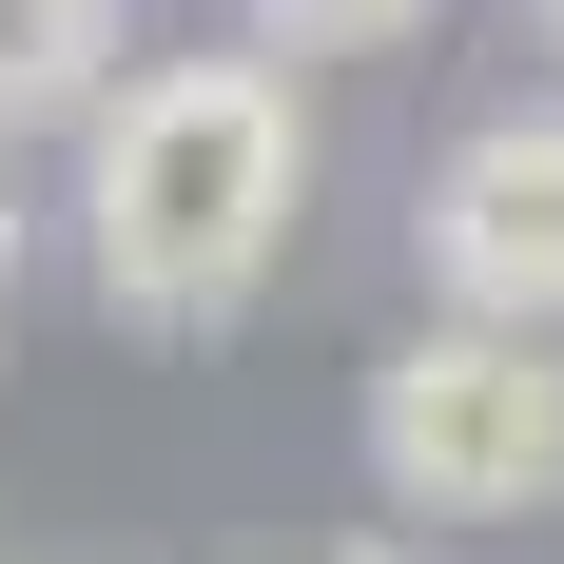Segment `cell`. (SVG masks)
<instances>
[{
    "instance_id": "cell-7",
    "label": "cell",
    "mask_w": 564,
    "mask_h": 564,
    "mask_svg": "<svg viewBox=\"0 0 564 564\" xmlns=\"http://www.w3.org/2000/svg\"><path fill=\"white\" fill-rule=\"evenodd\" d=\"M0 292H20V195H0Z\"/></svg>"
},
{
    "instance_id": "cell-1",
    "label": "cell",
    "mask_w": 564,
    "mask_h": 564,
    "mask_svg": "<svg viewBox=\"0 0 564 564\" xmlns=\"http://www.w3.org/2000/svg\"><path fill=\"white\" fill-rule=\"evenodd\" d=\"M292 215H312V117L253 40L117 58V98L78 117V253L137 332H234L273 292Z\"/></svg>"
},
{
    "instance_id": "cell-4",
    "label": "cell",
    "mask_w": 564,
    "mask_h": 564,
    "mask_svg": "<svg viewBox=\"0 0 564 564\" xmlns=\"http://www.w3.org/2000/svg\"><path fill=\"white\" fill-rule=\"evenodd\" d=\"M117 98V0H0V137H78Z\"/></svg>"
},
{
    "instance_id": "cell-8",
    "label": "cell",
    "mask_w": 564,
    "mask_h": 564,
    "mask_svg": "<svg viewBox=\"0 0 564 564\" xmlns=\"http://www.w3.org/2000/svg\"><path fill=\"white\" fill-rule=\"evenodd\" d=\"M525 20H545V58H564V0H525Z\"/></svg>"
},
{
    "instance_id": "cell-2",
    "label": "cell",
    "mask_w": 564,
    "mask_h": 564,
    "mask_svg": "<svg viewBox=\"0 0 564 564\" xmlns=\"http://www.w3.org/2000/svg\"><path fill=\"white\" fill-rule=\"evenodd\" d=\"M370 487L409 507V545L564 507V332H467V312H429V332L370 370Z\"/></svg>"
},
{
    "instance_id": "cell-3",
    "label": "cell",
    "mask_w": 564,
    "mask_h": 564,
    "mask_svg": "<svg viewBox=\"0 0 564 564\" xmlns=\"http://www.w3.org/2000/svg\"><path fill=\"white\" fill-rule=\"evenodd\" d=\"M409 253L467 332H564V117H487L429 156L409 195Z\"/></svg>"
},
{
    "instance_id": "cell-5",
    "label": "cell",
    "mask_w": 564,
    "mask_h": 564,
    "mask_svg": "<svg viewBox=\"0 0 564 564\" xmlns=\"http://www.w3.org/2000/svg\"><path fill=\"white\" fill-rule=\"evenodd\" d=\"M429 20H448V0H234V40L273 58H390V40H429Z\"/></svg>"
},
{
    "instance_id": "cell-6",
    "label": "cell",
    "mask_w": 564,
    "mask_h": 564,
    "mask_svg": "<svg viewBox=\"0 0 564 564\" xmlns=\"http://www.w3.org/2000/svg\"><path fill=\"white\" fill-rule=\"evenodd\" d=\"M332 564H448V545H409V525H370V545H332Z\"/></svg>"
}]
</instances>
